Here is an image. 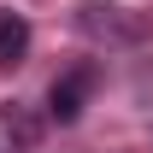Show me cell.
Segmentation results:
<instances>
[{
    "instance_id": "cell-3",
    "label": "cell",
    "mask_w": 153,
    "mask_h": 153,
    "mask_svg": "<svg viewBox=\"0 0 153 153\" xmlns=\"http://www.w3.org/2000/svg\"><path fill=\"white\" fill-rule=\"evenodd\" d=\"M24 53H30V24L18 12H0V71L24 65Z\"/></svg>"
},
{
    "instance_id": "cell-2",
    "label": "cell",
    "mask_w": 153,
    "mask_h": 153,
    "mask_svg": "<svg viewBox=\"0 0 153 153\" xmlns=\"http://www.w3.org/2000/svg\"><path fill=\"white\" fill-rule=\"evenodd\" d=\"M76 24H82V36H94V41H141L147 36V24L130 18V6H82Z\"/></svg>"
},
{
    "instance_id": "cell-4",
    "label": "cell",
    "mask_w": 153,
    "mask_h": 153,
    "mask_svg": "<svg viewBox=\"0 0 153 153\" xmlns=\"http://www.w3.org/2000/svg\"><path fill=\"white\" fill-rule=\"evenodd\" d=\"M24 147H36V124L18 112H0V153H24Z\"/></svg>"
},
{
    "instance_id": "cell-1",
    "label": "cell",
    "mask_w": 153,
    "mask_h": 153,
    "mask_svg": "<svg viewBox=\"0 0 153 153\" xmlns=\"http://www.w3.org/2000/svg\"><path fill=\"white\" fill-rule=\"evenodd\" d=\"M88 94H94V65H76V71L53 76V88H47V112H53L59 124H76L82 106H88Z\"/></svg>"
}]
</instances>
